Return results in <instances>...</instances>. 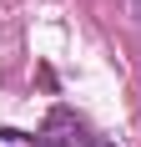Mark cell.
I'll return each instance as SVG.
<instances>
[{"label":"cell","instance_id":"1","mask_svg":"<svg viewBox=\"0 0 141 147\" xmlns=\"http://www.w3.org/2000/svg\"><path fill=\"white\" fill-rule=\"evenodd\" d=\"M41 147H111V142H106L96 127H86L81 117L51 112V122H45V132H41Z\"/></svg>","mask_w":141,"mask_h":147},{"label":"cell","instance_id":"2","mask_svg":"<svg viewBox=\"0 0 141 147\" xmlns=\"http://www.w3.org/2000/svg\"><path fill=\"white\" fill-rule=\"evenodd\" d=\"M0 147H41V142H30L25 132H0Z\"/></svg>","mask_w":141,"mask_h":147}]
</instances>
